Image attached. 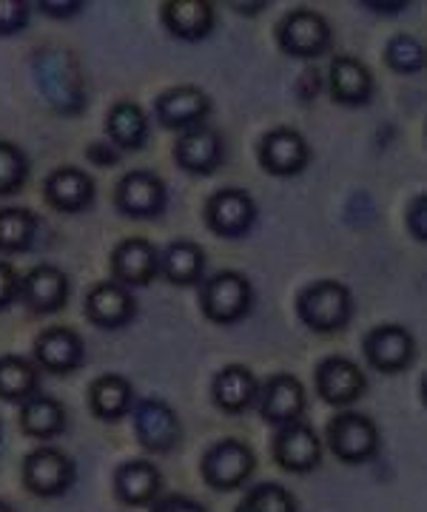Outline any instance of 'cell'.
Listing matches in <instances>:
<instances>
[{
	"label": "cell",
	"instance_id": "8fae6325",
	"mask_svg": "<svg viewBox=\"0 0 427 512\" xmlns=\"http://www.w3.org/2000/svg\"><path fill=\"white\" fill-rule=\"evenodd\" d=\"M314 387L325 404L351 410V404L368 393V376L348 356H328L316 365Z\"/></svg>",
	"mask_w": 427,
	"mask_h": 512
},
{
	"label": "cell",
	"instance_id": "3957f363",
	"mask_svg": "<svg viewBox=\"0 0 427 512\" xmlns=\"http://www.w3.org/2000/svg\"><path fill=\"white\" fill-rule=\"evenodd\" d=\"M277 46L288 57L316 60L334 46V29L316 9H291L277 23Z\"/></svg>",
	"mask_w": 427,
	"mask_h": 512
},
{
	"label": "cell",
	"instance_id": "d6a6232c",
	"mask_svg": "<svg viewBox=\"0 0 427 512\" xmlns=\"http://www.w3.org/2000/svg\"><path fill=\"white\" fill-rule=\"evenodd\" d=\"M237 512H299V507L288 487H282L277 481H265V484H254L245 493Z\"/></svg>",
	"mask_w": 427,
	"mask_h": 512
},
{
	"label": "cell",
	"instance_id": "8d00e7d4",
	"mask_svg": "<svg viewBox=\"0 0 427 512\" xmlns=\"http://www.w3.org/2000/svg\"><path fill=\"white\" fill-rule=\"evenodd\" d=\"M405 222H408L410 237L416 242H425L427 239V194H416L413 202L408 205V214H405Z\"/></svg>",
	"mask_w": 427,
	"mask_h": 512
},
{
	"label": "cell",
	"instance_id": "603a6c76",
	"mask_svg": "<svg viewBox=\"0 0 427 512\" xmlns=\"http://www.w3.org/2000/svg\"><path fill=\"white\" fill-rule=\"evenodd\" d=\"M166 32L183 43H200L217 26V9L211 0H168L160 9Z\"/></svg>",
	"mask_w": 427,
	"mask_h": 512
},
{
	"label": "cell",
	"instance_id": "7402d4cb",
	"mask_svg": "<svg viewBox=\"0 0 427 512\" xmlns=\"http://www.w3.org/2000/svg\"><path fill=\"white\" fill-rule=\"evenodd\" d=\"M325 86L331 100L339 106H368L376 94V80L373 72L359 60L351 55H336L328 66V77H325Z\"/></svg>",
	"mask_w": 427,
	"mask_h": 512
},
{
	"label": "cell",
	"instance_id": "ac0fdd59",
	"mask_svg": "<svg viewBox=\"0 0 427 512\" xmlns=\"http://www.w3.org/2000/svg\"><path fill=\"white\" fill-rule=\"evenodd\" d=\"M35 365L40 370H49L57 376H69L83 367L86 362V342L75 328L66 325H49L38 333L35 339Z\"/></svg>",
	"mask_w": 427,
	"mask_h": 512
},
{
	"label": "cell",
	"instance_id": "b9f144b4",
	"mask_svg": "<svg viewBox=\"0 0 427 512\" xmlns=\"http://www.w3.org/2000/svg\"><path fill=\"white\" fill-rule=\"evenodd\" d=\"M0 512H15V510H12V507H9L6 501H0Z\"/></svg>",
	"mask_w": 427,
	"mask_h": 512
},
{
	"label": "cell",
	"instance_id": "d6986e66",
	"mask_svg": "<svg viewBox=\"0 0 427 512\" xmlns=\"http://www.w3.org/2000/svg\"><path fill=\"white\" fill-rule=\"evenodd\" d=\"M274 458L285 473H311L322 461V439L305 419L285 424L274 433Z\"/></svg>",
	"mask_w": 427,
	"mask_h": 512
},
{
	"label": "cell",
	"instance_id": "30bf717a",
	"mask_svg": "<svg viewBox=\"0 0 427 512\" xmlns=\"http://www.w3.org/2000/svg\"><path fill=\"white\" fill-rule=\"evenodd\" d=\"M257 160L271 177H297L311 165V146L305 134L291 126H277L265 131L257 143Z\"/></svg>",
	"mask_w": 427,
	"mask_h": 512
},
{
	"label": "cell",
	"instance_id": "f546056e",
	"mask_svg": "<svg viewBox=\"0 0 427 512\" xmlns=\"http://www.w3.org/2000/svg\"><path fill=\"white\" fill-rule=\"evenodd\" d=\"M20 430L32 439H57L66 430V407L55 396L38 393L35 399L20 404Z\"/></svg>",
	"mask_w": 427,
	"mask_h": 512
},
{
	"label": "cell",
	"instance_id": "44dd1931",
	"mask_svg": "<svg viewBox=\"0 0 427 512\" xmlns=\"http://www.w3.org/2000/svg\"><path fill=\"white\" fill-rule=\"evenodd\" d=\"M43 197H46V202L55 211H63V214H83L97 200V185H94L92 174L83 171L80 165H60V168H55L46 177Z\"/></svg>",
	"mask_w": 427,
	"mask_h": 512
},
{
	"label": "cell",
	"instance_id": "9c48e42d",
	"mask_svg": "<svg viewBox=\"0 0 427 512\" xmlns=\"http://www.w3.org/2000/svg\"><path fill=\"white\" fill-rule=\"evenodd\" d=\"M168 205V185L160 174L134 168L114 188V208L129 220H157Z\"/></svg>",
	"mask_w": 427,
	"mask_h": 512
},
{
	"label": "cell",
	"instance_id": "ba28073f",
	"mask_svg": "<svg viewBox=\"0 0 427 512\" xmlns=\"http://www.w3.org/2000/svg\"><path fill=\"white\" fill-rule=\"evenodd\" d=\"M131 421H134V436L140 441V447L149 450L151 456L171 453L183 439V424H180L177 410L157 396L140 399L134 404Z\"/></svg>",
	"mask_w": 427,
	"mask_h": 512
},
{
	"label": "cell",
	"instance_id": "f35d334b",
	"mask_svg": "<svg viewBox=\"0 0 427 512\" xmlns=\"http://www.w3.org/2000/svg\"><path fill=\"white\" fill-rule=\"evenodd\" d=\"M151 512H208L197 501V498H188V495H163V498H157L154 504H151Z\"/></svg>",
	"mask_w": 427,
	"mask_h": 512
},
{
	"label": "cell",
	"instance_id": "e0dca14e",
	"mask_svg": "<svg viewBox=\"0 0 427 512\" xmlns=\"http://www.w3.org/2000/svg\"><path fill=\"white\" fill-rule=\"evenodd\" d=\"M72 293V282L66 271L52 262H40L32 271L20 276V302L38 316H52L63 311Z\"/></svg>",
	"mask_w": 427,
	"mask_h": 512
},
{
	"label": "cell",
	"instance_id": "e575fe53",
	"mask_svg": "<svg viewBox=\"0 0 427 512\" xmlns=\"http://www.w3.org/2000/svg\"><path fill=\"white\" fill-rule=\"evenodd\" d=\"M32 9L29 0H0V37L20 35L32 20Z\"/></svg>",
	"mask_w": 427,
	"mask_h": 512
},
{
	"label": "cell",
	"instance_id": "9a60e30c",
	"mask_svg": "<svg viewBox=\"0 0 427 512\" xmlns=\"http://www.w3.org/2000/svg\"><path fill=\"white\" fill-rule=\"evenodd\" d=\"M112 279L123 288H146L160 276V248L146 237L120 239L114 245Z\"/></svg>",
	"mask_w": 427,
	"mask_h": 512
},
{
	"label": "cell",
	"instance_id": "4316f807",
	"mask_svg": "<svg viewBox=\"0 0 427 512\" xmlns=\"http://www.w3.org/2000/svg\"><path fill=\"white\" fill-rule=\"evenodd\" d=\"M160 276L177 288H197L205 279V251L194 239H174L160 251Z\"/></svg>",
	"mask_w": 427,
	"mask_h": 512
},
{
	"label": "cell",
	"instance_id": "d590c367",
	"mask_svg": "<svg viewBox=\"0 0 427 512\" xmlns=\"http://www.w3.org/2000/svg\"><path fill=\"white\" fill-rule=\"evenodd\" d=\"M20 302V274L18 268L6 259H0V311H9Z\"/></svg>",
	"mask_w": 427,
	"mask_h": 512
},
{
	"label": "cell",
	"instance_id": "8992f818",
	"mask_svg": "<svg viewBox=\"0 0 427 512\" xmlns=\"http://www.w3.org/2000/svg\"><path fill=\"white\" fill-rule=\"evenodd\" d=\"M254 470H257V456L240 439L214 441L200 461L203 481L211 490H220V493L240 490L242 484L254 476Z\"/></svg>",
	"mask_w": 427,
	"mask_h": 512
},
{
	"label": "cell",
	"instance_id": "277c9868",
	"mask_svg": "<svg viewBox=\"0 0 427 512\" xmlns=\"http://www.w3.org/2000/svg\"><path fill=\"white\" fill-rule=\"evenodd\" d=\"M325 444L342 464H365L379 453V427L365 413L339 410L325 427Z\"/></svg>",
	"mask_w": 427,
	"mask_h": 512
},
{
	"label": "cell",
	"instance_id": "6da1fadb",
	"mask_svg": "<svg viewBox=\"0 0 427 512\" xmlns=\"http://www.w3.org/2000/svg\"><path fill=\"white\" fill-rule=\"evenodd\" d=\"M356 302L339 279H316L297 293V316L314 333H339L351 325Z\"/></svg>",
	"mask_w": 427,
	"mask_h": 512
},
{
	"label": "cell",
	"instance_id": "ab89813d",
	"mask_svg": "<svg viewBox=\"0 0 427 512\" xmlns=\"http://www.w3.org/2000/svg\"><path fill=\"white\" fill-rule=\"evenodd\" d=\"M86 160L97 165V168H114L123 160V154L109 140H97V143H89V148H86Z\"/></svg>",
	"mask_w": 427,
	"mask_h": 512
},
{
	"label": "cell",
	"instance_id": "5bb4252c",
	"mask_svg": "<svg viewBox=\"0 0 427 512\" xmlns=\"http://www.w3.org/2000/svg\"><path fill=\"white\" fill-rule=\"evenodd\" d=\"M365 362L379 373H402L416 359V339L405 325H376L362 339Z\"/></svg>",
	"mask_w": 427,
	"mask_h": 512
},
{
	"label": "cell",
	"instance_id": "ffe728a7",
	"mask_svg": "<svg viewBox=\"0 0 427 512\" xmlns=\"http://www.w3.org/2000/svg\"><path fill=\"white\" fill-rule=\"evenodd\" d=\"M225 160L223 134L208 123L200 128L183 131L174 143V163L180 171L191 177H208L214 174Z\"/></svg>",
	"mask_w": 427,
	"mask_h": 512
},
{
	"label": "cell",
	"instance_id": "7c38bea8",
	"mask_svg": "<svg viewBox=\"0 0 427 512\" xmlns=\"http://www.w3.org/2000/svg\"><path fill=\"white\" fill-rule=\"evenodd\" d=\"M257 410H260V419L274 424L277 430L285 424L302 421L308 410V390L294 373H274L260 382Z\"/></svg>",
	"mask_w": 427,
	"mask_h": 512
},
{
	"label": "cell",
	"instance_id": "d4e9b609",
	"mask_svg": "<svg viewBox=\"0 0 427 512\" xmlns=\"http://www.w3.org/2000/svg\"><path fill=\"white\" fill-rule=\"evenodd\" d=\"M260 396V379L245 365H225L211 382V399L225 416H240L251 410Z\"/></svg>",
	"mask_w": 427,
	"mask_h": 512
},
{
	"label": "cell",
	"instance_id": "836d02e7",
	"mask_svg": "<svg viewBox=\"0 0 427 512\" xmlns=\"http://www.w3.org/2000/svg\"><path fill=\"white\" fill-rule=\"evenodd\" d=\"M29 171H32L29 154L18 143L0 140V197L18 194L29 180Z\"/></svg>",
	"mask_w": 427,
	"mask_h": 512
},
{
	"label": "cell",
	"instance_id": "f1b7e54d",
	"mask_svg": "<svg viewBox=\"0 0 427 512\" xmlns=\"http://www.w3.org/2000/svg\"><path fill=\"white\" fill-rule=\"evenodd\" d=\"M40 393V367L18 356L6 353L0 356V399L9 404H26Z\"/></svg>",
	"mask_w": 427,
	"mask_h": 512
},
{
	"label": "cell",
	"instance_id": "83f0119b",
	"mask_svg": "<svg viewBox=\"0 0 427 512\" xmlns=\"http://www.w3.org/2000/svg\"><path fill=\"white\" fill-rule=\"evenodd\" d=\"M89 407L94 419L123 421L134 407V384L120 373H103L89 384Z\"/></svg>",
	"mask_w": 427,
	"mask_h": 512
},
{
	"label": "cell",
	"instance_id": "5b68a950",
	"mask_svg": "<svg viewBox=\"0 0 427 512\" xmlns=\"http://www.w3.org/2000/svg\"><path fill=\"white\" fill-rule=\"evenodd\" d=\"M23 484L38 498H57L69 493L77 478L75 458L55 444H40L29 456L23 458Z\"/></svg>",
	"mask_w": 427,
	"mask_h": 512
},
{
	"label": "cell",
	"instance_id": "7a4b0ae2",
	"mask_svg": "<svg viewBox=\"0 0 427 512\" xmlns=\"http://www.w3.org/2000/svg\"><path fill=\"white\" fill-rule=\"evenodd\" d=\"M254 308V285L240 271H217L200 282V311L214 325H237Z\"/></svg>",
	"mask_w": 427,
	"mask_h": 512
},
{
	"label": "cell",
	"instance_id": "52a82bcc",
	"mask_svg": "<svg viewBox=\"0 0 427 512\" xmlns=\"http://www.w3.org/2000/svg\"><path fill=\"white\" fill-rule=\"evenodd\" d=\"M205 228L223 239H242L257 225L260 208L245 188H220L205 200Z\"/></svg>",
	"mask_w": 427,
	"mask_h": 512
},
{
	"label": "cell",
	"instance_id": "484cf974",
	"mask_svg": "<svg viewBox=\"0 0 427 512\" xmlns=\"http://www.w3.org/2000/svg\"><path fill=\"white\" fill-rule=\"evenodd\" d=\"M106 137L120 154L146 148L151 137V120L146 109L134 100H117L106 114Z\"/></svg>",
	"mask_w": 427,
	"mask_h": 512
},
{
	"label": "cell",
	"instance_id": "cb8c5ba5",
	"mask_svg": "<svg viewBox=\"0 0 427 512\" xmlns=\"http://www.w3.org/2000/svg\"><path fill=\"white\" fill-rule=\"evenodd\" d=\"M163 487V473L149 458H131L114 470V495L126 507L154 504Z\"/></svg>",
	"mask_w": 427,
	"mask_h": 512
},
{
	"label": "cell",
	"instance_id": "74e56055",
	"mask_svg": "<svg viewBox=\"0 0 427 512\" xmlns=\"http://www.w3.org/2000/svg\"><path fill=\"white\" fill-rule=\"evenodd\" d=\"M32 6H38V12H43L46 18H55V20H69L77 18L80 12H83V0H38V3H32Z\"/></svg>",
	"mask_w": 427,
	"mask_h": 512
},
{
	"label": "cell",
	"instance_id": "60d3db41",
	"mask_svg": "<svg viewBox=\"0 0 427 512\" xmlns=\"http://www.w3.org/2000/svg\"><path fill=\"white\" fill-rule=\"evenodd\" d=\"M368 9L373 12H388V15H399V12H405V6L408 3H365Z\"/></svg>",
	"mask_w": 427,
	"mask_h": 512
},
{
	"label": "cell",
	"instance_id": "4fadbf2b",
	"mask_svg": "<svg viewBox=\"0 0 427 512\" xmlns=\"http://www.w3.org/2000/svg\"><path fill=\"white\" fill-rule=\"evenodd\" d=\"M214 103L200 86H171L154 100V120L168 131H191L205 126Z\"/></svg>",
	"mask_w": 427,
	"mask_h": 512
},
{
	"label": "cell",
	"instance_id": "4dcf8cb0",
	"mask_svg": "<svg viewBox=\"0 0 427 512\" xmlns=\"http://www.w3.org/2000/svg\"><path fill=\"white\" fill-rule=\"evenodd\" d=\"M40 234V217L29 208H0V254L18 256L35 248Z\"/></svg>",
	"mask_w": 427,
	"mask_h": 512
},
{
	"label": "cell",
	"instance_id": "1f68e13d",
	"mask_svg": "<svg viewBox=\"0 0 427 512\" xmlns=\"http://www.w3.org/2000/svg\"><path fill=\"white\" fill-rule=\"evenodd\" d=\"M425 63V46L416 37L405 35V32L390 37L388 46H385V66H388L390 72L413 77V74L425 72Z\"/></svg>",
	"mask_w": 427,
	"mask_h": 512
},
{
	"label": "cell",
	"instance_id": "2e32d148",
	"mask_svg": "<svg viewBox=\"0 0 427 512\" xmlns=\"http://www.w3.org/2000/svg\"><path fill=\"white\" fill-rule=\"evenodd\" d=\"M83 313L100 330H123L129 328L137 316V299L129 288L117 285L114 279L94 282L83 299Z\"/></svg>",
	"mask_w": 427,
	"mask_h": 512
}]
</instances>
